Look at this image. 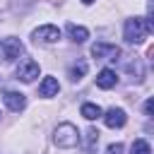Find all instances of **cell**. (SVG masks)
<instances>
[{
  "label": "cell",
  "mask_w": 154,
  "mask_h": 154,
  "mask_svg": "<svg viewBox=\"0 0 154 154\" xmlns=\"http://www.w3.org/2000/svg\"><path fill=\"white\" fill-rule=\"evenodd\" d=\"M0 53H2L5 63H14V60H19V55L24 53V46H22V41H19L17 36H5V38L0 41Z\"/></svg>",
  "instance_id": "cell-3"
},
{
  "label": "cell",
  "mask_w": 154,
  "mask_h": 154,
  "mask_svg": "<svg viewBox=\"0 0 154 154\" xmlns=\"http://www.w3.org/2000/svg\"><path fill=\"white\" fill-rule=\"evenodd\" d=\"M58 91H60V84H58L55 77H43V79H41V84H38V96L53 99V96H58Z\"/></svg>",
  "instance_id": "cell-9"
},
{
  "label": "cell",
  "mask_w": 154,
  "mask_h": 154,
  "mask_svg": "<svg viewBox=\"0 0 154 154\" xmlns=\"http://www.w3.org/2000/svg\"><path fill=\"white\" fill-rule=\"evenodd\" d=\"M79 142H82V135H79L77 125H72V123H60L53 130V144L60 149H72Z\"/></svg>",
  "instance_id": "cell-1"
},
{
  "label": "cell",
  "mask_w": 154,
  "mask_h": 154,
  "mask_svg": "<svg viewBox=\"0 0 154 154\" xmlns=\"http://www.w3.org/2000/svg\"><path fill=\"white\" fill-rule=\"evenodd\" d=\"M79 113H82L87 120H96V118H101V113H103V111H101V106H99V103H89V101H87V103H82Z\"/></svg>",
  "instance_id": "cell-12"
},
{
  "label": "cell",
  "mask_w": 154,
  "mask_h": 154,
  "mask_svg": "<svg viewBox=\"0 0 154 154\" xmlns=\"http://www.w3.org/2000/svg\"><path fill=\"white\" fill-rule=\"evenodd\" d=\"M120 152H123V144H120V142H116V144L108 147V154H120Z\"/></svg>",
  "instance_id": "cell-16"
},
{
  "label": "cell",
  "mask_w": 154,
  "mask_h": 154,
  "mask_svg": "<svg viewBox=\"0 0 154 154\" xmlns=\"http://www.w3.org/2000/svg\"><path fill=\"white\" fill-rule=\"evenodd\" d=\"M118 84V77H116V72L111 70V67H103L99 75H96V87L99 89H113Z\"/></svg>",
  "instance_id": "cell-10"
},
{
  "label": "cell",
  "mask_w": 154,
  "mask_h": 154,
  "mask_svg": "<svg viewBox=\"0 0 154 154\" xmlns=\"http://www.w3.org/2000/svg\"><path fill=\"white\" fill-rule=\"evenodd\" d=\"M67 36L75 43H84L89 38V29L87 26H79V24H67Z\"/></svg>",
  "instance_id": "cell-11"
},
{
  "label": "cell",
  "mask_w": 154,
  "mask_h": 154,
  "mask_svg": "<svg viewBox=\"0 0 154 154\" xmlns=\"http://www.w3.org/2000/svg\"><path fill=\"white\" fill-rule=\"evenodd\" d=\"M130 154H152V147L147 140H135L130 144Z\"/></svg>",
  "instance_id": "cell-13"
},
{
  "label": "cell",
  "mask_w": 154,
  "mask_h": 154,
  "mask_svg": "<svg viewBox=\"0 0 154 154\" xmlns=\"http://www.w3.org/2000/svg\"><path fill=\"white\" fill-rule=\"evenodd\" d=\"M120 55V48L113 43H94L91 46V58L96 60H116Z\"/></svg>",
  "instance_id": "cell-6"
},
{
  "label": "cell",
  "mask_w": 154,
  "mask_h": 154,
  "mask_svg": "<svg viewBox=\"0 0 154 154\" xmlns=\"http://www.w3.org/2000/svg\"><path fill=\"white\" fill-rule=\"evenodd\" d=\"M101 118H103V123H106V128H123L125 125V120H128V116H125V111L123 108H108L106 113H101Z\"/></svg>",
  "instance_id": "cell-7"
},
{
  "label": "cell",
  "mask_w": 154,
  "mask_h": 154,
  "mask_svg": "<svg viewBox=\"0 0 154 154\" xmlns=\"http://www.w3.org/2000/svg\"><path fill=\"white\" fill-rule=\"evenodd\" d=\"M147 34H152V31H149L144 17H130V19H125V26H123V38H125V43H135V46H137V43L144 41Z\"/></svg>",
  "instance_id": "cell-2"
},
{
  "label": "cell",
  "mask_w": 154,
  "mask_h": 154,
  "mask_svg": "<svg viewBox=\"0 0 154 154\" xmlns=\"http://www.w3.org/2000/svg\"><path fill=\"white\" fill-rule=\"evenodd\" d=\"M2 101H5V106H7L10 111H14V113H19V111L26 108V96H24L22 91H5Z\"/></svg>",
  "instance_id": "cell-8"
},
{
  "label": "cell",
  "mask_w": 154,
  "mask_h": 154,
  "mask_svg": "<svg viewBox=\"0 0 154 154\" xmlns=\"http://www.w3.org/2000/svg\"><path fill=\"white\" fill-rule=\"evenodd\" d=\"M91 2H96V0H82V5H91Z\"/></svg>",
  "instance_id": "cell-18"
},
{
  "label": "cell",
  "mask_w": 154,
  "mask_h": 154,
  "mask_svg": "<svg viewBox=\"0 0 154 154\" xmlns=\"http://www.w3.org/2000/svg\"><path fill=\"white\" fill-rule=\"evenodd\" d=\"M152 111H154V101H152V99H147V103H144V113H147V116H152Z\"/></svg>",
  "instance_id": "cell-17"
},
{
  "label": "cell",
  "mask_w": 154,
  "mask_h": 154,
  "mask_svg": "<svg viewBox=\"0 0 154 154\" xmlns=\"http://www.w3.org/2000/svg\"><path fill=\"white\" fill-rule=\"evenodd\" d=\"M84 135H87V142H84V149H87V152H91V147H94V144L99 142V130H94V128H91V130H87Z\"/></svg>",
  "instance_id": "cell-15"
},
{
  "label": "cell",
  "mask_w": 154,
  "mask_h": 154,
  "mask_svg": "<svg viewBox=\"0 0 154 154\" xmlns=\"http://www.w3.org/2000/svg\"><path fill=\"white\" fill-rule=\"evenodd\" d=\"M31 38L36 43H55V41H60V29L55 24H41L38 29L31 31Z\"/></svg>",
  "instance_id": "cell-4"
},
{
  "label": "cell",
  "mask_w": 154,
  "mask_h": 154,
  "mask_svg": "<svg viewBox=\"0 0 154 154\" xmlns=\"http://www.w3.org/2000/svg\"><path fill=\"white\" fill-rule=\"evenodd\" d=\"M84 72H87V63H84V60H79V63H75V65L70 67V79H72V82H77V79H82V77H84Z\"/></svg>",
  "instance_id": "cell-14"
},
{
  "label": "cell",
  "mask_w": 154,
  "mask_h": 154,
  "mask_svg": "<svg viewBox=\"0 0 154 154\" xmlns=\"http://www.w3.org/2000/svg\"><path fill=\"white\" fill-rule=\"evenodd\" d=\"M38 75H41V67H38V63L31 60V58H24V60L19 63V67H17V79L24 82V84L34 82Z\"/></svg>",
  "instance_id": "cell-5"
}]
</instances>
